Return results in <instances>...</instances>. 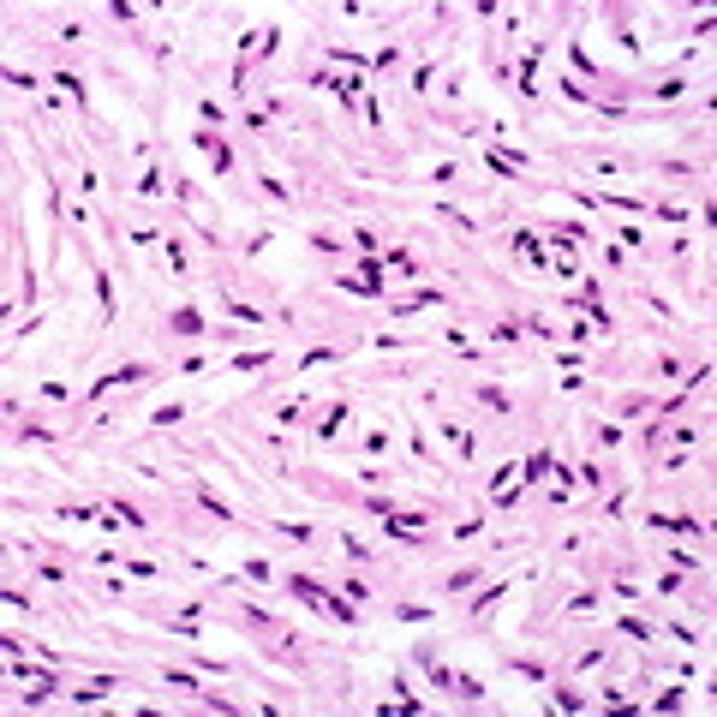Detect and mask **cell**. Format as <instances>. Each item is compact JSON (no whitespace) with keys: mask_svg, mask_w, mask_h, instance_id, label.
Wrapping results in <instances>:
<instances>
[{"mask_svg":"<svg viewBox=\"0 0 717 717\" xmlns=\"http://www.w3.org/2000/svg\"><path fill=\"white\" fill-rule=\"evenodd\" d=\"M287 592H293L299 604H311V610H317V604H323V586H317L311 574H287Z\"/></svg>","mask_w":717,"mask_h":717,"instance_id":"6da1fadb","label":"cell"},{"mask_svg":"<svg viewBox=\"0 0 717 717\" xmlns=\"http://www.w3.org/2000/svg\"><path fill=\"white\" fill-rule=\"evenodd\" d=\"M167 329H174V335H204V317H197V305H179V311H167Z\"/></svg>","mask_w":717,"mask_h":717,"instance_id":"7a4b0ae2","label":"cell"},{"mask_svg":"<svg viewBox=\"0 0 717 717\" xmlns=\"http://www.w3.org/2000/svg\"><path fill=\"white\" fill-rule=\"evenodd\" d=\"M269 347H245V353H233V371H269Z\"/></svg>","mask_w":717,"mask_h":717,"instance_id":"3957f363","label":"cell"},{"mask_svg":"<svg viewBox=\"0 0 717 717\" xmlns=\"http://www.w3.org/2000/svg\"><path fill=\"white\" fill-rule=\"evenodd\" d=\"M197 144L209 149V162H215V174H227V162H233V156H227V144H222V138H215V132H197Z\"/></svg>","mask_w":717,"mask_h":717,"instance_id":"277c9868","label":"cell"},{"mask_svg":"<svg viewBox=\"0 0 717 717\" xmlns=\"http://www.w3.org/2000/svg\"><path fill=\"white\" fill-rule=\"evenodd\" d=\"M323 610L335 616V622H358V604H347V592L335 598V592H323Z\"/></svg>","mask_w":717,"mask_h":717,"instance_id":"5b68a950","label":"cell"},{"mask_svg":"<svg viewBox=\"0 0 717 717\" xmlns=\"http://www.w3.org/2000/svg\"><path fill=\"white\" fill-rule=\"evenodd\" d=\"M197 508H204V514H215V520H233V508H227L215 491H197Z\"/></svg>","mask_w":717,"mask_h":717,"instance_id":"8992f818","label":"cell"},{"mask_svg":"<svg viewBox=\"0 0 717 717\" xmlns=\"http://www.w3.org/2000/svg\"><path fill=\"white\" fill-rule=\"evenodd\" d=\"M275 532H281V538H293V544H311V538H317L305 520H275Z\"/></svg>","mask_w":717,"mask_h":717,"instance_id":"52a82bcc","label":"cell"},{"mask_svg":"<svg viewBox=\"0 0 717 717\" xmlns=\"http://www.w3.org/2000/svg\"><path fill=\"white\" fill-rule=\"evenodd\" d=\"M682 705H687V687H670V693L652 700V711H682Z\"/></svg>","mask_w":717,"mask_h":717,"instance_id":"ba28073f","label":"cell"},{"mask_svg":"<svg viewBox=\"0 0 717 717\" xmlns=\"http://www.w3.org/2000/svg\"><path fill=\"white\" fill-rule=\"evenodd\" d=\"M179 418H186V406L167 401V406H156V413H149V425H179Z\"/></svg>","mask_w":717,"mask_h":717,"instance_id":"9c48e42d","label":"cell"},{"mask_svg":"<svg viewBox=\"0 0 717 717\" xmlns=\"http://www.w3.org/2000/svg\"><path fill=\"white\" fill-rule=\"evenodd\" d=\"M335 358H341V353H335V347H311V353L299 358V365H305V371H311V365H335Z\"/></svg>","mask_w":717,"mask_h":717,"instance_id":"30bf717a","label":"cell"},{"mask_svg":"<svg viewBox=\"0 0 717 717\" xmlns=\"http://www.w3.org/2000/svg\"><path fill=\"white\" fill-rule=\"evenodd\" d=\"M358 508H365V514H383V520L395 514V502H388V496H358Z\"/></svg>","mask_w":717,"mask_h":717,"instance_id":"8fae6325","label":"cell"},{"mask_svg":"<svg viewBox=\"0 0 717 717\" xmlns=\"http://www.w3.org/2000/svg\"><path fill=\"white\" fill-rule=\"evenodd\" d=\"M227 311L239 317V323H263V311H257V305H245V299H233V305H227Z\"/></svg>","mask_w":717,"mask_h":717,"instance_id":"7c38bea8","label":"cell"},{"mask_svg":"<svg viewBox=\"0 0 717 717\" xmlns=\"http://www.w3.org/2000/svg\"><path fill=\"white\" fill-rule=\"evenodd\" d=\"M478 401L491 406V413H508V395H502V388H478Z\"/></svg>","mask_w":717,"mask_h":717,"instance_id":"4fadbf2b","label":"cell"},{"mask_svg":"<svg viewBox=\"0 0 717 717\" xmlns=\"http://www.w3.org/2000/svg\"><path fill=\"white\" fill-rule=\"evenodd\" d=\"M622 634H634V640H652V622H640V616H622Z\"/></svg>","mask_w":717,"mask_h":717,"instance_id":"5bb4252c","label":"cell"},{"mask_svg":"<svg viewBox=\"0 0 717 717\" xmlns=\"http://www.w3.org/2000/svg\"><path fill=\"white\" fill-rule=\"evenodd\" d=\"M454 693H461V700H484V687H478L472 675H454Z\"/></svg>","mask_w":717,"mask_h":717,"instance_id":"9a60e30c","label":"cell"},{"mask_svg":"<svg viewBox=\"0 0 717 717\" xmlns=\"http://www.w3.org/2000/svg\"><path fill=\"white\" fill-rule=\"evenodd\" d=\"M341 550H347V556H353V562H371V544H358V538H353V532H347V538H341Z\"/></svg>","mask_w":717,"mask_h":717,"instance_id":"2e32d148","label":"cell"},{"mask_svg":"<svg viewBox=\"0 0 717 717\" xmlns=\"http://www.w3.org/2000/svg\"><path fill=\"white\" fill-rule=\"evenodd\" d=\"M466 586H478L472 568H461V574H448V592H466Z\"/></svg>","mask_w":717,"mask_h":717,"instance_id":"e0dca14e","label":"cell"},{"mask_svg":"<svg viewBox=\"0 0 717 717\" xmlns=\"http://www.w3.org/2000/svg\"><path fill=\"white\" fill-rule=\"evenodd\" d=\"M556 705H562V711H586V700L574 693V687H562V693H556Z\"/></svg>","mask_w":717,"mask_h":717,"instance_id":"ac0fdd59","label":"cell"},{"mask_svg":"<svg viewBox=\"0 0 717 717\" xmlns=\"http://www.w3.org/2000/svg\"><path fill=\"white\" fill-rule=\"evenodd\" d=\"M395 616H401V622H425L431 610H425V604H395Z\"/></svg>","mask_w":717,"mask_h":717,"instance_id":"d6986e66","label":"cell"},{"mask_svg":"<svg viewBox=\"0 0 717 717\" xmlns=\"http://www.w3.org/2000/svg\"><path fill=\"white\" fill-rule=\"evenodd\" d=\"M257 186H263V197H287V186L275 174H257Z\"/></svg>","mask_w":717,"mask_h":717,"instance_id":"ffe728a7","label":"cell"},{"mask_svg":"<svg viewBox=\"0 0 717 717\" xmlns=\"http://www.w3.org/2000/svg\"><path fill=\"white\" fill-rule=\"evenodd\" d=\"M388 263H395V269H401V275H406V281H413V275H418V263H413V257H406V252H388Z\"/></svg>","mask_w":717,"mask_h":717,"instance_id":"44dd1931","label":"cell"}]
</instances>
